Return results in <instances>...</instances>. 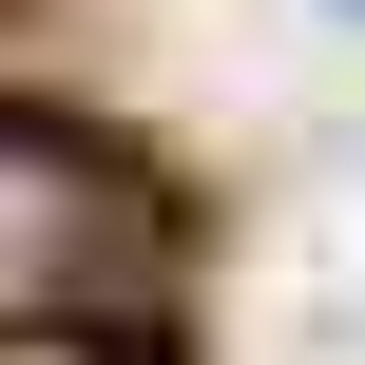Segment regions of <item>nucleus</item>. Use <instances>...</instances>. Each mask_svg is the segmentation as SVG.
<instances>
[{
	"instance_id": "nucleus-1",
	"label": "nucleus",
	"mask_w": 365,
	"mask_h": 365,
	"mask_svg": "<svg viewBox=\"0 0 365 365\" xmlns=\"http://www.w3.org/2000/svg\"><path fill=\"white\" fill-rule=\"evenodd\" d=\"M135 250H154V231H135L115 154L0 115V346H19V327H77L96 289H135Z\"/></svg>"
},
{
	"instance_id": "nucleus-2",
	"label": "nucleus",
	"mask_w": 365,
	"mask_h": 365,
	"mask_svg": "<svg viewBox=\"0 0 365 365\" xmlns=\"http://www.w3.org/2000/svg\"><path fill=\"white\" fill-rule=\"evenodd\" d=\"M327 19H365V0H327Z\"/></svg>"
}]
</instances>
